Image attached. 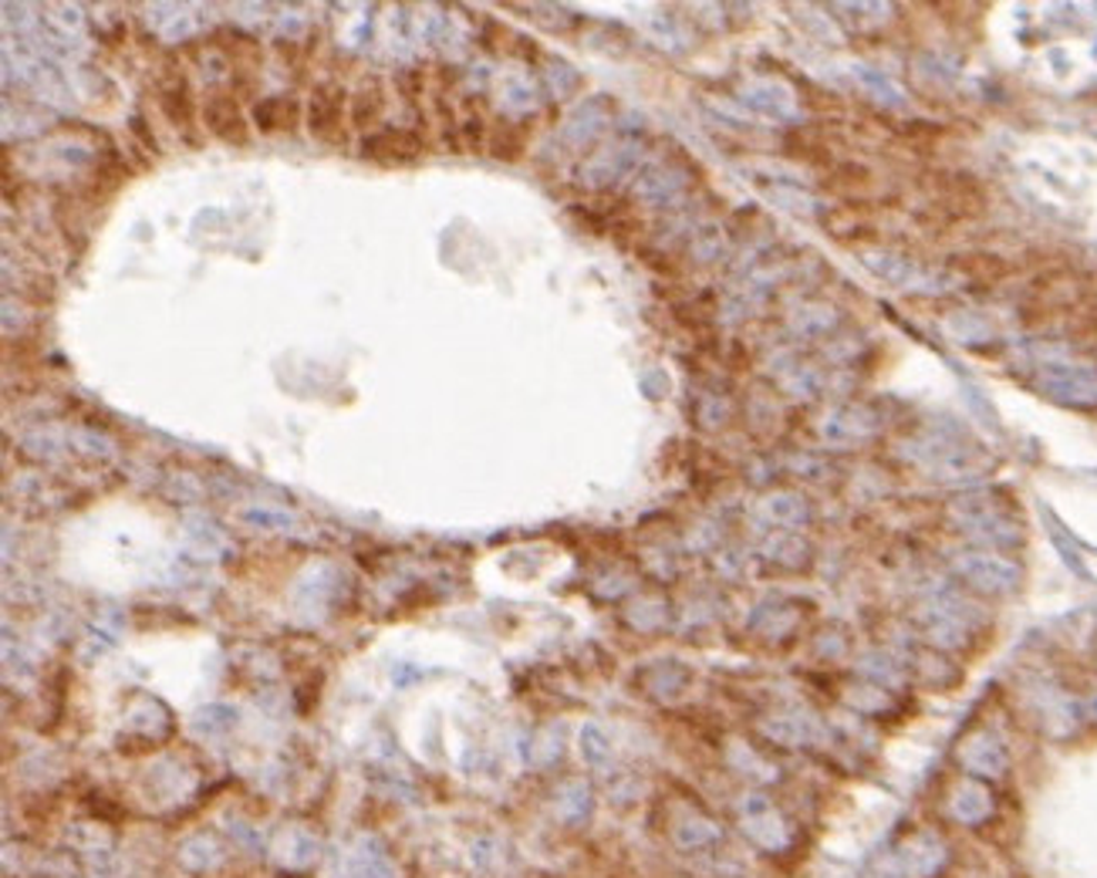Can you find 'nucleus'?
Segmentation results:
<instances>
[{
  "mask_svg": "<svg viewBox=\"0 0 1097 878\" xmlns=\"http://www.w3.org/2000/svg\"><path fill=\"white\" fill-rule=\"evenodd\" d=\"M1044 388L1057 399L1067 403H1097V375L1090 368H1077V365H1050L1044 372Z\"/></svg>",
  "mask_w": 1097,
  "mask_h": 878,
  "instance_id": "nucleus-10",
  "label": "nucleus"
},
{
  "mask_svg": "<svg viewBox=\"0 0 1097 878\" xmlns=\"http://www.w3.org/2000/svg\"><path fill=\"white\" fill-rule=\"evenodd\" d=\"M554 811L567 828H581L594 815V798L584 780H567V785L554 795Z\"/></svg>",
  "mask_w": 1097,
  "mask_h": 878,
  "instance_id": "nucleus-14",
  "label": "nucleus"
},
{
  "mask_svg": "<svg viewBox=\"0 0 1097 878\" xmlns=\"http://www.w3.org/2000/svg\"><path fill=\"white\" fill-rule=\"evenodd\" d=\"M342 109H345V88H338L335 81H325L315 88V99L308 109V129L312 136L332 142L335 132L342 129Z\"/></svg>",
  "mask_w": 1097,
  "mask_h": 878,
  "instance_id": "nucleus-13",
  "label": "nucleus"
},
{
  "mask_svg": "<svg viewBox=\"0 0 1097 878\" xmlns=\"http://www.w3.org/2000/svg\"><path fill=\"white\" fill-rule=\"evenodd\" d=\"M159 106L172 119V126H189V119H192V95H189L186 78H172V81L159 85Z\"/></svg>",
  "mask_w": 1097,
  "mask_h": 878,
  "instance_id": "nucleus-15",
  "label": "nucleus"
},
{
  "mask_svg": "<svg viewBox=\"0 0 1097 878\" xmlns=\"http://www.w3.org/2000/svg\"><path fill=\"white\" fill-rule=\"evenodd\" d=\"M204 126L227 146H247V139H250L247 119H244L237 99L227 91H210L204 99Z\"/></svg>",
  "mask_w": 1097,
  "mask_h": 878,
  "instance_id": "nucleus-5",
  "label": "nucleus"
},
{
  "mask_svg": "<svg viewBox=\"0 0 1097 878\" xmlns=\"http://www.w3.org/2000/svg\"><path fill=\"white\" fill-rule=\"evenodd\" d=\"M737 825L747 835L750 845H757L767 855H783L793 845V825L787 815L763 795H747L737 805Z\"/></svg>",
  "mask_w": 1097,
  "mask_h": 878,
  "instance_id": "nucleus-1",
  "label": "nucleus"
},
{
  "mask_svg": "<svg viewBox=\"0 0 1097 878\" xmlns=\"http://www.w3.org/2000/svg\"><path fill=\"white\" fill-rule=\"evenodd\" d=\"M581 753H584V760L591 767H605L609 757H612V743H609V737L597 730V727H584V733H581Z\"/></svg>",
  "mask_w": 1097,
  "mask_h": 878,
  "instance_id": "nucleus-18",
  "label": "nucleus"
},
{
  "mask_svg": "<svg viewBox=\"0 0 1097 878\" xmlns=\"http://www.w3.org/2000/svg\"><path fill=\"white\" fill-rule=\"evenodd\" d=\"M254 119L264 132H274V129H294L297 122V102L287 99V95H274V99H264L257 109H254Z\"/></svg>",
  "mask_w": 1097,
  "mask_h": 878,
  "instance_id": "nucleus-16",
  "label": "nucleus"
},
{
  "mask_svg": "<svg viewBox=\"0 0 1097 878\" xmlns=\"http://www.w3.org/2000/svg\"><path fill=\"white\" fill-rule=\"evenodd\" d=\"M946 841L932 831H916L895 848V865L909 878H932L946 865Z\"/></svg>",
  "mask_w": 1097,
  "mask_h": 878,
  "instance_id": "nucleus-4",
  "label": "nucleus"
},
{
  "mask_svg": "<svg viewBox=\"0 0 1097 878\" xmlns=\"http://www.w3.org/2000/svg\"><path fill=\"white\" fill-rule=\"evenodd\" d=\"M992 808H996V801H992L989 788L979 785V780H972V777H962L959 785H952V791L946 798V815L956 825H966V828L982 825L992 815Z\"/></svg>",
  "mask_w": 1097,
  "mask_h": 878,
  "instance_id": "nucleus-7",
  "label": "nucleus"
},
{
  "mask_svg": "<svg viewBox=\"0 0 1097 878\" xmlns=\"http://www.w3.org/2000/svg\"><path fill=\"white\" fill-rule=\"evenodd\" d=\"M956 574L972 584L976 592L986 595H1007L1017 589L1020 581V568L1014 561H1007L1004 554H989V551H966L956 558Z\"/></svg>",
  "mask_w": 1097,
  "mask_h": 878,
  "instance_id": "nucleus-2",
  "label": "nucleus"
},
{
  "mask_svg": "<svg viewBox=\"0 0 1097 878\" xmlns=\"http://www.w3.org/2000/svg\"><path fill=\"white\" fill-rule=\"evenodd\" d=\"M348 878H398V868L378 835H358L345 855Z\"/></svg>",
  "mask_w": 1097,
  "mask_h": 878,
  "instance_id": "nucleus-6",
  "label": "nucleus"
},
{
  "mask_svg": "<svg viewBox=\"0 0 1097 878\" xmlns=\"http://www.w3.org/2000/svg\"><path fill=\"white\" fill-rule=\"evenodd\" d=\"M362 152L378 162H413L423 152V139L409 129H382L365 136Z\"/></svg>",
  "mask_w": 1097,
  "mask_h": 878,
  "instance_id": "nucleus-12",
  "label": "nucleus"
},
{
  "mask_svg": "<svg viewBox=\"0 0 1097 878\" xmlns=\"http://www.w3.org/2000/svg\"><path fill=\"white\" fill-rule=\"evenodd\" d=\"M227 855H230V848H227V841L217 831H192L176 848V861L186 871H196V875L220 868L227 861Z\"/></svg>",
  "mask_w": 1097,
  "mask_h": 878,
  "instance_id": "nucleus-9",
  "label": "nucleus"
},
{
  "mask_svg": "<svg viewBox=\"0 0 1097 878\" xmlns=\"http://www.w3.org/2000/svg\"><path fill=\"white\" fill-rule=\"evenodd\" d=\"M672 845L682 851V855H706L713 848L723 845V828L706 818V815H682L675 825H672Z\"/></svg>",
  "mask_w": 1097,
  "mask_h": 878,
  "instance_id": "nucleus-11",
  "label": "nucleus"
},
{
  "mask_svg": "<svg viewBox=\"0 0 1097 878\" xmlns=\"http://www.w3.org/2000/svg\"><path fill=\"white\" fill-rule=\"evenodd\" d=\"M959 763L966 767V773L972 777H1000L1010 767L1007 747L1000 743V737H992L986 730L972 733L962 750H959Z\"/></svg>",
  "mask_w": 1097,
  "mask_h": 878,
  "instance_id": "nucleus-8",
  "label": "nucleus"
},
{
  "mask_svg": "<svg viewBox=\"0 0 1097 878\" xmlns=\"http://www.w3.org/2000/svg\"><path fill=\"white\" fill-rule=\"evenodd\" d=\"M270 861L280 868V871H290V875H302V871H312L322 858V838L315 835V828L302 825V821H294V825H280L270 838V848H267Z\"/></svg>",
  "mask_w": 1097,
  "mask_h": 878,
  "instance_id": "nucleus-3",
  "label": "nucleus"
},
{
  "mask_svg": "<svg viewBox=\"0 0 1097 878\" xmlns=\"http://www.w3.org/2000/svg\"><path fill=\"white\" fill-rule=\"evenodd\" d=\"M382 106H385V95H382L378 81L372 78V81L362 85V91L352 99V119H355L358 126H372V122L382 116Z\"/></svg>",
  "mask_w": 1097,
  "mask_h": 878,
  "instance_id": "nucleus-17",
  "label": "nucleus"
}]
</instances>
